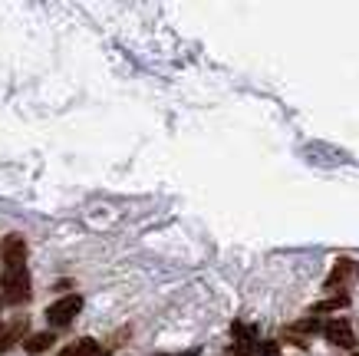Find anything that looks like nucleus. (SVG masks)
Segmentation results:
<instances>
[{
    "label": "nucleus",
    "instance_id": "nucleus-2",
    "mask_svg": "<svg viewBox=\"0 0 359 356\" xmlns=\"http://www.w3.org/2000/svg\"><path fill=\"white\" fill-rule=\"evenodd\" d=\"M79 310H83V297H76V294L60 297L53 307H46V324L56 327V330H60V327H69L73 320H76Z\"/></svg>",
    "mask_w": 359,
    "mask_h": 356
},
{
    "label": "nucleus",
    "instance_id": "nucleus-5",
    "mask_svg": "<svg viewBox=\"0 0 359 356\" xmlns=\"http://www.w3.org/2000/svg\"><path fill=\"white\" fill-rule=\"evenodd\" d=\"M323 334H327L330 343H337L339 350H349V346L356 343V336H353V330H349L346 320H333V324L323 327Z\"/></svg>",
    "mask_w": 359,
    "mask_h": 356
},
{
    "label": "nucleus",
    "instance_id": "nucleus-7",
    "mask_svg": "<svg viewBox=\"0 0 359 356\" xmlns=\"http://www.w3.org/2000/svg\"><path fill=\"white\" fill-rule=\"evenodd\" d=\"M56 340V334H30L27 340H23V350L27 353H43V350H50Z\"/></svg>",
    "mask_w": 359,
    "mask_h": 356
},
{
    "label": "nucleus",
    "instance_id": "nucleus-4",
    "mask_svg": "<svg viewBox=\"0 0 359 356\" xmlns=\"http://www.w3.org/2000/svg\"><path fill=\"white\" fill-rule=\"evenodd\" d=\"M0 261L4 268H27V244L20 235H7L0 241Z\"/></svg>",
    "mask_w": 359,
    "mask_h": 356
},
{
    "label": "nucleus",
    "instance_id": "nucleus-6",
    "mask_svg": "<svg viewBox=\"0 0 359 356\" xmlns=\"http://www.w3.org/2000/svg\"><path fill=\"white\" fill-rule=\"evenodd\" d=\"M27 330V317H17L13 324L7 327H0V350H11L17 340H20V334Z\"/></svg>",
    "mask_w": 359,
    "mask_h": 356
},
{
    "label": "nucleus",
    "instance_id": "nucleus-1",
    "mask_svg": "<svg viewBox=\"0 0 359 356\" xmlns=\"http://www.w3.org/2000/svg\"><path fill=\"white\" fill-rule=\"evenodd\" d=\"M0 291H4V301L27 303V301H30V270H27V268H4Z\"/></svg>",
    "mask_w": 359,
    "mask_h": 356
},
{
    "label": "nucleus",
    "instance_id": "nucleus-12",
    "mask_svg": "<svg viewBox=\"0 0 359 356\" xmlns=\"http://www.w3.org/2000/svg\"><path fill=\"white\" fill-rule=\"evenodd\" d=\"M0 303H4V301H0Z\"/></svg>",
    "mask_w": 359,
    "mask_h": 356
},
{
    "label": "nucleus",
    "instance_id": "nucleus-11",
    "mask_svg": "<svg viewBox=\"0 0 359 356\" xmlns=\"http://www.w3.org/2000/svg\"><path fill=\"white\" fill-rule=\"evenodd\" d=\"M182 356H198V353H195V350H191V353H182Z\"/></svg>",
    "mask_w": 359,
    "mask_h": 356
},
{
    "label": "nucleus",
    "instance_id": "nucleus-13",
    "mask_svg": "<svg viewBox=\"0 0 359 356\" xmlns=\"http://www.w3.org/2000/svg\"><path fill=\"white\" fill-rule=\"evenodd\" d=\"M356 356H359V353H356Z\"/></svg>",
    "mask_w": 359,
    "mask_h": 356
},
{
    "label": "nucleus",
    "instance_id": "nucleus-10",
    "mask_svg": "<svg viewBox=\"0 0 359 356\" xmlns=\"http://www.w3.org/2000/svg\"><path fill=\"white\" fill-rule=\"evenodd\" d=\"M60 356H79V353H76V346H66V350H63Z\"/></svg>",
    "mask_w": 359,
    "mask_h": 356
},
{
    "label": "nucleus",
    "instance_id": "nucleus-9",
    "mask_svg": "<svg viewBox=\"0 0 359 356\" xmlns=\"http://www.w3.org/2000/svg\"><path fill=\"white\" fill-rule=\"evenodd\" d=\"M337 307H346V297H337V301H320V303H313V313H327V310H337Z\"/></svg>",
    "mask_w": 359,
    "mask_h": 356
},
{
    "label": "nucleus",
    "instance_id": "nucleus-3",
    "mask_svg": "<svg viewBox=\"0 0 359 356\" xmlns=\"http://www.w3.org/2000/svg\"><path fill=\"white\" fill-rule=\"evenodd\" d=\"M356 281H359V264L353 258H339L333 264V270H330L327 287L330 291H343V287H349V284H356Z\"/></svg>",
    "mask_w": 359,
    "mask_h": 356
},
{
    "label": "nucleus",
    "instance_id": "nucleus-8",
    "mask_svg": "<svg viewBox=\"0 0 359 356\" xmlns=\"http://www.w3.org/2000/svg\"><path fill=\"white\" fill-rule=\"evenodd\" d=\"M76 353L79 356H102V350H99L96 340H79V343H76Z\"/></svg>",
    "mask_w": 359,
    "mask_h": 356
}]
</instances>
